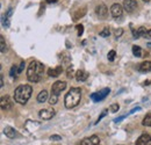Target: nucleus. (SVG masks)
<instances>
[{
  "instance_id": "obj_1",
  "label": "nucleus",
  "mask_w": 151,
  "mask_h": 145,
  "mask_svg": "<svg viewBox=\"0 0 151 145\" xmlns=\"http://www.w3.org/2000/svg\"><path fill=\"white\" fill-rule=\"evenodd\" d=\"M44 72V65L37 60L30 62L27 69V79L30 83H38L42 79V75Z\"/></svg>"
},
{
  "instance_id": "obj_2",
  "label": "nucleus",
  "mask_w": 151,
  "mask_h": 145,
  "mask_svg": "<svg viewBox=\"0 0 151 145\" xmlns=\"http://www.w3.org/2000/svg\"><path fill=\"white\" fill-rule=\"evenodd\" d=\"M33 88L29 85H21L14 92V101L20 105H26L30 99Z\"/></svg>"
},
{
  "instance_id": "obj_3",
  "label": "nucleus",
  "mask_w": 151,
  "mask_h": 145,
  "mask_svg": "<svg viewBox=\"0 0 151 145\" xmlns=\"http://www.w3.org/2000/svg\"><path fill=\"white\" fill-rule=\"evenodd\" d=\"M81 99V90L78 87H73L66 93L64 98V105L68 109L75 108L76 106L79 105Z\"/></svg>"
},
{
  "instance_id": "obj_4",
  "label": "nucleus",
  "mask_w": 151,
  "mask_h": 145,
  "mask_svg": "<svg viewBox=\"0 0 151 145\" xmlns=\"http://www.w3.org/2000/svg\"><path fill=\"white\" fill-rule=\"evenodd\" d=\"M109 92H111V90H109L108 87H106V88H102L101 91H99V92H96V93H93V94H91V99H92L94 102H100V101L105 100V99L108 96Z\"/></svg>"
},
{
  "instance_id": "obj_5",
  "label": "nucleus",
  "mask_w": 151,
  "mask_h": 145,
  "mask_svg": "<svg viewBox=\"0 0 151 145\" xmlns=\"http://www.w3.org/2000/svg\"><path fill=\"white\" fill-rule=\"evenodd\" d=\"M55 114H56V111L54 110V108H44L38 111V116L42 120H50L55 116Z\"/></svg>"
},
{
  "instance_id": "obj_6",
  "label": "nucleus",
  "mask_w": 151,
  "mask_h": 145,
  "mask_svg": "<svg viewBox=\"0 0 151 145\" xmlns=\"http://www.w3.org/2000/svg\"><path fill=\"white\" fill-rule=\"evenodd\" d=\"M0 107L2 110H9L13 108V101L8 95H4L0 100Z\"/></svg>"
},
{
  "instance_id": "obj_7",
  "label": "nucleus",
  "mask_w": 151,
  "mask_h": 145,
  "mask_svg": "<svg viewBox=\"0 0 151 145\" xmlns=\"http://www.w3.org/2000/svg\"><path fill=\"white\" fill-rule=\"evenodd\" d=\"M66 88V83L65 81H56L52 86H51V93L56 94L59 96V94Z\"/></svg>"
},
{
  "instance_id": "obj_8",
  "label": "nucleus",
  "mask_w": 151,
  "mask_h": 145,
  "mask_svg": "<svg viewBox=\"0 0 151 145\" xmlns=\"http://www.w3.org/2000/svg\"><path fill=\"white\" fill-rule=\"evenodd\" d=\"M137 8V1L136 0H123V9L128 13H132Z\"/></svg>"
},
{
  "instance_id": "obj_9",
  "label": "nucleus",
  "mask_w": 151,
  "mask_h": 145,
  "mask_svg": "<svg viewBox=\"0 0 151 145\" xmlns=\"http://www.w3.org/2000/svg\"><path fill=\"white\" fill-rule=\"evenodd\" d=\"M111 13H112L113 18H121L123 14V6H121L120 4H114L111 7Z\"/></svg>"
},
{
  "instance_id": "obj_10",
  "label": "nucleus",
  "mask_w": 151,
  "mask_h": 145,
  "mask_svg": "<svg viewBox=\"0 0 151 145\" xmlns=\"http://www.w3.org/2000/svg\"><path fill=\"white\" fill-rule=\"evenodd\" d=\"M95 13H96V15L100 19H106L107 18V14H108V9H107V7L104 4H100L99 6L95 7Z\"/></svg>"
},
{
  "instance_id": "obj_11",
  "label": "nucleus",
  "mask_w": 151,
  "mask_h": 145,
  "mask_svg": "<svg viewBox=\"0 0 151 145\" xmlns=\"http://www.w3.org/2000/svg\"><path fill=\"white\" fill-rule=\"evenodd\" d=\"M150 143H151V136L149 134H143V135H141L137 138L135 145H149Z\"/></svg>"
},
{
  "instance_id": "obj_12",
  "label": "nucleus",
  "mask_w": 151,
  "mask_h": 145,
  "mask_svg": "<svg viewBox=\"0 0 151 145\" xmlns=\"http://www.w3.org/2000/svg\"><path fill=\"white\" fill-rule=\"evenodd\" d=\"M80 145H100V138L98 136H91L90 138H85L81 141Z\"/></svg>"
},
{
  "instance_id": "obj_13",
  "label": "nucleus",
  "mask_w": 151,
  "mask_h": 145,
  "mask_svg": "<svg viewBox=\"0 0 151 145\" xmlns=\"http://www.w3.org/2000/svg\"><path fill=\"white\" fill-rule=\"evenodd\" d=\"M138 71L139 72H151V62L145 60L138 65Z\"/></svg>"
},
{
  "instance_id": "obj_14",
  "label": "nucleus",
  "mask_w": 151,
  "mask_h": 145,
  "mask_svg": "<svg viewBox=\"0 0 151 145\" xmlns=\"http://www.w3.org/2000/svg\"><path fill=\"white\" fill-rule=\"evenodd\" d=\"M4 134L6 135V137L13 139V138H15V136H17V130L12 127H6L4 129Z\"/></svg>"
},
{
  "instance_id": "obj_15",
  "label": "nucleus",
  "mask_w": 151,
  "mask_h": 145,
  "mask_svg": "<svg viewBox=\"0 0 151 145\" xmlns=\"http://www.w3.org/2000/svg\"><path fill=\"white\" fill-rule=\"evenodd\" d=\"M48 99H49V93L45 91V90H43V91H41L40 93H38V95H37L38 103H44Z\"/></svg>"
},
{
  "instance_id": "obj_16",
  "label": "nucleus",
  "mask_w": 151,
  "mask_h": 145,
  "mask_svg": "<svg viewBox=\"0 0 151 145\" xmlns=\"http://www.w3.org/2000/svg\"><path fill=\"white\" fill-rule=\"evenodd\" d=\"M62 71H63V67H62V65H59V66H57L56 69H49L48 74L50 77H52V78H57L59 74H62Z\"/></svg>"
},
{
  "instance_id": "obj_17",
  "label": "nucleus",
  "mask_w": 151,
  "mask_h": 145,
  "mask_svg": "<svg viewBox=\"0 0 151 145\" xmlns=\"http://www.w3.org/2000/svg\"><path fill=\"white\" fill-rule=\"evenodd\" d=\"M76 79H77V81H85L87 78H88V74L85 72V71H83V70H78L77 72H76Z\"/></svg>"
},
{
  "instance_id": "obj_18",
  "label": "nucleus",
  "mask_w": 151,
  "mask_h": 145,
  "mask_svg": "<svg viewBox=\"0 0 151 145\" xmlns=\"http://www.w3.org/2000/svg\"><path fill=\"white\" fill-rule=\"evenodd\" d=\"M142 124H143L144 127H151V113L145 115V117L143 118Z\"/></svg>"
},
{
  "instance_id": "obj_19",
  "label": "nucleus",
  "mask_w": 151,
  "mask_h": 145,
  "mask_svg": "<svg viewBox=\"0 0 151 145\" xmlns=\"http://www.w3.org/2000/svg\"><path fill=\"white\" fill-rule=\"evenodd\" d=\"M18 74H19V69H18V66H17V65H13V66L11 67L9 75H11L12 78H17V77H18Z\"/></svg>"
},
{
  "instance_id": "obj_20",
  "label": "nucleus",
  "mask_w": 151,
  "mask_h": 145,
  "mask_svg": "<svg viewBox=\"0 0 151 145\" xmlns=\"http://www.w3.org/2000/svg\"><path fill=\"white\" fill-rule=\"evenodd\" d=\"M132 54L136 57H142V49L138 45H134L132 47Z\"/></svg>"
},
{
  "instance_id": "obj_21",
  "label": "nucleus",
  "mask_w": 151,
  "mask_h": 145,
  "mask_svg": "<svg viewBox=\"0 0 151 145\" xmlns=\"http://www.w3.org/2000/svg\"><path fill=\"white\" fill-rule=\"evenodd\" d=\"M85 13H86V8H83L81 11H78L75 15H73V20L77 21L78 19H80L81 17H84V15H85Z\"/></svg>"
},
{
  "instance_id": "obj_22",
  "label": "nucleus",
  "mask_w": 151,
  "mask_h": 145,
  "mask_svg": "<svg viewBox=\"0 0 151 145\" xmlns=\"http://www.w3.org/2000/svg\"><path fill=\"white\" fill-rule=\"evenodd\" d=\"M137 33H138V36L139 37H145L147 33H148V30H147L145 27H139V28L137 29Z\"/></svg>"
},
{
  "instance_id": "obj_23",
  "label": "nucleus",
  "mask_w": 151,
  "mask_h": 145,
  "mask_svg": "<svg viewBox=\"0 0 151 145\" xmlns=\"http://www.w3.org/2000/svg\"><path fill=\"white\" fill-rule=\"evenodd\" d=\"M0 42H1V54H5L7 51V44L5 43L4 36H0Z\"/></svg>"
},
{
  "instance_id": "obj_24",
  "label": "nucleus",
  "mask_w": 151,
  "mask_h": 145,
  "mask_svg": "<svg viewBox=\"0 0 151 145\" xmlns=\"http://www.w3.org/2000/svg\"><path fill=\"white\" fill-rule=\"evenodd\" d=\"M99 35L101 37H108L111 35V30H109V28H104L100 33H99Z\"/></svg>"
},
{
  "instance_id": "obj_25",
  "label": "nucleus",
  "mask_w": 151,
  "mask_h": 145,
  "mask_svg": "<svg viewBox=\"0 0 151 145\" xmlns=\"http://www.w3.org/2000/svg\"><path fill=\"white\" fill-rule=\"evenodd\" d=\"M57 101H58V95L51 93V95H50V98H49V103H50V105H56Z\"/></svg>"
},
{
  "instance_id": "obj_26",
  "label": "nucleus",
  "mask_w": 151,
  "mask_h": 145,
  "mask_svg": "<svg viewBox=\"0 0 151 145\" xmlns=\"http://www.w3.org/2000/svg\"><path fill=\"white\" fill-rule=\"evenodd\" d=\"M1 21H2V26H4L5 28H8V27H9V19H7L5 15H2V17H1Z\"/></svg>"
},
{
  "instance_id": "obj_27",
  "label": "nucleus",
  "mask_w": 151,
  "mask_h": 145,
  "mask_svg": "<svg viewBox=\"0 0 151 145\" xmlns=\"http://www.w3.org/2000/svg\"><path fill=\"white\" fill-rule=\"evenodd\" d=\"M107 113H108V110H107V109H105V110H102V113H101V115H100V116L98 117V121L95 122L94 124H98V123H99V122H100V121H101V120H102V118H104V117H105V116L107 115Z\"/></svg>"
},
{
  "instance_id": "obj_28",
  "label": "nucleus",
  "mask_w": 151,
  "mask_h": 145,
  "mask_svg": "<svg viewBox=\"0 0 151 145\" xmlns=\"http://www.w3.org/2000/svg\"><path fill=\"white\" fill-rule=\"evenodd\" d=\"M115 56H116V52H115L114 50H111V51L108 52V56H107V57H108V60H109V62H113L114 59H115Z\"/></svg>"
},
{
  "instance_id": "obj_29",
  "label": "nucleus",
  "mask_w": 151,
  "mask_h": 145,
  "mask_svg": "<svg viewBox=\"0 0 151 145\" xmlns=\"http://www.w3.org/2000/svg\"><path fill=\"white\" fill-rule=\"evenodd\" d=\"M119 109H120V106H119L117 103H113V105L109 107V110H111L112 113H116V111H119Z\"/></svg>"
},
{
  "instance_id": "obj_30",
  "label": "nucleus",
  "mask_w": 151,
  "mask_h": 145,
  "mask_svg": "<svg viewBox=\"0 0 151 145\" xmlns=\"http://www.w3.org/2000/svg\"><path fill=\"white\" fill-rule=\"evenodd\" d=\"M66 75H68V78H72L73 75V69H72V66H69V69H68V71H66Z\"/></svg>"
},
{
  "instance_id": "obj_31",
  "label": "nucleus",
  "mask_w": 151,
  "mask_h": 145,
  "mask_svg": "<svg viewBox=\"0 0 151 145\" xmlns=\"http://www.w3.org/2000/svg\"><path fill=\"white\" fill-rule=\"evenodd\" d=\"M77 30H78V36H81L83 33H84V27L81 24H78L77 26Z\"/></svg>"
},
{
  "instance_id": "obj_32",
  "label": "nucleus",
  "mask_w": 151,
  "mask_h": 145,
  "mask_svg": "<svg viewBox=\"0 0 151 145\" xmlns=\"http://www.w3.org/2000/svg\"><path fill=\"white\" fill-rule=\"evenodd\" d=\"M122 34H123V29H122V28H119V29L115 30V36L117 37V38L122 36Z\"/></svg>"
},
{
  "instance_id": "obj_33",
  "label": "nucleus",
  "mask_w": 151,
  "mask_h": 145,
  "mask_svg": "<svg viewBox=\"0 0 151 145\" xmlns=\"http://www.w3.org/2000/svg\"><path fill=\"white\" fill-rule=\"evenodd\" d=\"M50 139H51V141H56V142H58V141L62 139V137L58 136V135H52V136H50Z\"/></svg>"
},
{
  "instance_id": "obj_34",
  "label": "nucleus",
  "mask_w": 151,
  "mask_h": 145,
  "mask_svg": "<svg viewBox=\"0 0 151 145\" xmlns=\"http://www.w3.org/2000/svg\"><path fill=\"white\" fill-rule=\"evenodd\" d=\"M24 66H26V63H24V62H21V64H20V66H19V73H21L23 71Z\"/></svg>"
},
{
  "instance_id": "obj_35",
  "label": "nucleus",
  "mask_w": 151,
  "mask_h": 145,
  "mask_svg": "<svg viewBox=\"0 0 151 145\" xmlns=\"http://www.w3.org/2000/svg\"><path fill=\"white\" fill-rule=\"evenodd\" d=\"M132 35H134V38H139L137 30H135V29H132Z\"/></svg>"
},
{
  "instance_id": "obj_36",
  "label": "nucleus",
  "mask_w": 151,
  "mask_h": 145,
  "mask_svg": "<svg viewBox=\"0 0 151 145\" xmlns=\"http://www.w3.org/2000/svg\"><path fill=\"white\" fill-rule=\"evenodd\" d=\"M124 117H126V116H121V117H119V118H115V120H114V122H115V123H119V122H121Z\"/></svg>"
},
{
  "instance_id": "obj_37",
  "label": "nucleus",
  "mask_w": 151,
  "mask_h": 145,
  "mask_svg": "<svg viewBox=\"0 0 151 145\" xmlns=\"http://www.w3.org/2000/svg\"><path fill=\"white\" fill-rule=\"evenodd\" d=\"M0 87H4V78H2V74L0 75Z\"/></svg>"
},
{
  "instance_id": "obj_38",
  "label": "nucleus",
  "mask_w": 151,
  "mask_h": 145,
  "mask_svg": "<svg viewBox=\"0 0 151 145\" xmlns=\"http://www.w3.org/2000/svg\"><path fill=\"white\" fill-rule=\"evenodd\" d=\"M145 38H151V29L148 30V33H147V35H145Z\"/></svg>"
},
{
  "instance_id": "obj_39",
  "label": "nucleus",
  "mask_w": 151,
  "mask_h": 145,
  "mask_svg": "<svg viewBox=\"0 0 151 145\" xmlns=\"http://www.w3.org/2000/svg\"><path fill=\"white\" fill-rule=\"evenodd\" d=\"M136 110H141V107H136V108H134V109H132V111L129 113V114H132V113H135Z\"/></svg>"
},
{
  "instance_id": "obj_40",
  "label": "nucleus",
  "mask_w": 151,
  "mask_h": 145,
  "mask_svg": "<svg viewBox=\"0 0 151 145\" xmlns=\"http://www.w3.org/2000/svg\"><path fill=\"white\" fill-rule=\"evenodd\" d=\"M48 4H54V2H56L57 0H45Z\"/></svg>"
},
{
  "instance_id": "obj_41",
  "label": "nucleus",
  "mask_w": 151,
  "mask_h": 145,
  "mask_svg": "<svg viewBox=\"0 0 151 145\" xmlns=\"http://www.w3.org/2000/svg\"><path fill=\"white\" fill-rule=\"evenodd\" d=\"M144 85H150V81H149V80H148V81H145V83H144Z\"/></svg>"
},
{
  "instance_id": "obj_42",
  "label": "nucleus",
  "mask_w": 151,
  "mask_h": 145,
  "mask_svg": "<svg viewBox=\"0 0 151 145\" xmlns=\"http://www.w3.org/2000/svg\"><path fill=\"white\" fill-rule=\"evenodd\" d=\"M143 1H144V2H149L150 0H143Z\"/></svg>"
},
{
  "instance_id": "obj_43",
  "label": "nucleus",
  "mask_w": 151,
  "mask_h": 145,
  "mask_svg": "<svg viewBox=\"0 0 151 145\" xmlns=\"http://www.w3.org/2000/svg\"><path fill=\"white\" fill-rule=\"evenodd\" d=\"M148 47H149V48H151V43H149V44H148Z\"/></svg>"
},
{
  "instance_id": "obj_44",
  "label": "nucleus",
  "mask_w": 151,
  "mask_h": 145,
  "mask_svg": "<svg viewBox=\"0 0 151 145\" xmlns=\"http://www.w3.org/2000/svg\"><path fill=\"white\" fill-rule=\"evenodd\" d=\"M149 145H151V143H150V144H149Z\"/></svg>"
}]
</instances>
